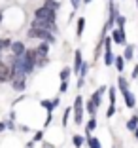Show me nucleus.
<instances>
[{"mask_svg": "<svg viewBox=\"0 0 138 148\" xmlns=\"http://www.w3.org/2000/svg\"><path fill=\"white\" fill-rule=\"evenodd\" d=\"M12 84H13V89L15 91H25V86H27V82H25V78H27V74L23 72V70H15V69H12Z\"/></svg>", "mask_w": 138, "mask_h": 148, "instance_id": "f257e3e1", "label": "nucleus"}, {"mask_svg": "<svg viewBox=\"0 0 138 148\" xmlns=\"http://www.w3.org/2000/svg\"><path fill=\"white\" fill-rule=\"evenodd\" d=\"M29 36H30V38L46 40V42H49V44L55 42V36H53V32H51V31H46V29H34V27H30Z\"/></svg>", "mask_w": 138, "mask_h": 148, "instance_id": "f03ea898", "label": "nucleus"}, {"mask_svg": "<svg viewBox=\"0 0 138 148\" xmlns=\"http://www.w3.org/2000/svg\"><path fill=\"white\" fill-rule=\"evenodd\" d=\"M36 19H48V21H55V10L49 8V6H42L34 12Z\"/></svg>", "mask_w": 138, "mask_h": 148, "instance_id": "7ed1b4c3", "label": "nucleus"}, {"mask_svg": "<svg viewBox=\"0 0 138 148\" xmlns=\"http://www.w3.org/2000/svg\"><path fill=\"white\" fill-rule=\"evenodd\" d=\"M74 120H76V123L83 122V97H76V103H74Z\"/></svg>", "mask_w": 138, "mask_h": 148, "instance_id": "20e7f679", "label": "nucleus"}, {"mask_svg": "<svg viewBox=\"0 0 138 148\" xmlns=\"http://www.w3.org/2000/svg\"><path fill=\"white\" fill-rule=\"evenodd\" d=\"M32 27L34 29H46V31H55V21H48V19H36L32 21Z\"/></svg>", "mask_w": 138, "mask_h": 148, "instance_id": "39448f33", "label": "nucleus"}, {"mask_svg": "<svg viewBox=\"0 0 138 148\" xmlns=\"http://www.w3.org/2000/svg\"><path fill=\"white\" fill-rule=\"evenodd\" d=\"M112 42H116V44H125V31H123V27H117L116 31L112 32Z\"/></svg>", "mask_w": 138, "mask_h": 148, "instance_id": "423d86ee", "label": "nucleus"}, {"mask_svg": "<svg viewBox=\"0 0 138 148\" xmlns=\"http://www.w3.org/2000/svg\"><path fill=\"white\" fill-rule=\"evenodd\" d=\"M10 76H12V70H10L8 66L4 65V63L0 61V82H4V80H10Z\"/></svg>", "mask_w": 138, "mask_h": 148, "instance_id": "0eeeda50", "label": "nucleus"}, {"mask_svg": "<svg viewBox=\"0 0 138 148\" xmlns=\"http://www.w3.org/2000/svg\"><path fill=\"white\" fill-rule=\"evenodd\" d=\"M82 65H83V61H82V51H80V49H76V55H74V72H80Z\"/></svg>", "mask_w": 138, "mask_h": 148, "instance_id": "6e6552de", "label": "nucleus"}, {"mask_svg": "<svg viewBox=\"0 0 138 148\" xmlns=\"http://www.w3.org/2000/svg\"><path fill=\"white\" fill-rule=\"evenodd\" d=\"M104 91H106V87H100V89H97V91L93 93V97H91V101H93L97 106L102 103V93H104Z\"/></svg>", "mask_w": 138, "mask_h": 148, "instance_id": "1a4fd4ad", "label": "nucleus"}, {"mask_svg": "<svg viewBox=\"0 0 138 148\" xmlns=\"http://www.w3.org/2000/svg\"><path fill=\"white\" fill-rule=\"evenodd\" d=\"M12 51H13V55H23L25 53V46H23L21 42H12Z\"/></svg>", "mask_w": 138, "mask_h": 148, "instance_id": "9d476101", "label": "nucleus"}, {"mask_svg": "<svg viewBox=\"0 0 138 148\" xmlns=\"http://www.w3.org/2000/svg\"><path fill=\"white\" fill-rule=\"evenodd\" d=\"M123 97H125V105L129 106V108H133L134 105H136V101H134V95L127 89V91H123Z\"/></svg>", "mask_w": 138, "mask_h": 148, "instance_id": "9b49d317", "label": "nucleus"}, {"mask_svg": "<svg viewBox=\"0 0 138 148\" xmlns=\"http://www.w3.org/2000/svg\"><path fill=\"white\" fill-rule=\"evenodd\" d=\"M114 65H116V69L119 70V72H123V69H125V57L117 55L116 59H114Z\"/></svg>", "mask_w": 138, "mask_h": 148, "instance_id": "f8f14e48", "label": "nucleus"}, {"mask_svg": "<svg viewBox=\"0 0 138 148\" xmlns=\"http://www.w3.org/2000/svg\"><path fill=\"white\" fill-rule=\"evenodd\" d=\"M114 59H116V55L112 53V49H106V53H104V63H106V65H114Z\"/></svg>", "mask_w": 138, "mask_h": 148, "instance_id": "ddd939ff", "label": "nucleus"}, {"mask_svg": "<svg viewBox=\"0 0 138 148\" xmlns=\"http://www.w3.org/2000/svg\"><path fill=\"white\" fill-rule=\"evenodd\" d=\"M136 125H138V116H133L129 122H127V129H129V131H134V129H136Z\"/></svg>", "mask_w": 138, "mask_h": 148, "instance_id": "4468645a", "label": "nucleus"}, {"mask_svg": "<svg viewBox=\"0 0 138 148\" xmlns=\"http://www.w3.org/2000/svg\"><path fill=\"white\" fill-rule=\"evenodd\" d=\"M87 143H89V148H100V140L97 137H89Z\"/></svg>", "mask_w": 138, "mask_h": 148, "instance_id": "2eb2a0df", "label": "nucleus"}, {"mask_svg": "<svg viewBox=\"0 0 138 148\" xmlns=\"http://www.w3.org/2000/svg\"><path fill=\"white\" fill-rule=\"evenodd\" d=\"M95 127H97V120H95V118H91L89 122H87V125H85V131H87V133H91Z\"/></svg>", "mask_w": 138, "mask_h": 148, "instance_id": "dca6fc26", "label": "nucleus"}, {"mask_svg": "<svg viewBox=\"0 0 138 148\" xmlns=\"http://www.w3.org/2000/svg\"><path fill=\"white\" fill-rule=\"evenodd\" d=\"M117 86H119L121 93H123V91H127V80L123 78V76H119V80H117Z\"/></svg>", "mask_w": 138, "mask_h": 148, "instance_id": "f3484780", "label": "nucleus"}, {"mask_svg": "<svg viewBox=\"0 0 138 148\" xmlns=\"http://www.w3.org/2000/svg\"><path fill=\"white\" fill-rule=\"evenodd\" d=\"M97 108H99V106H97L95 103H93V101H89V103H87V110H89V114H91V116H95Z\"/></svg>", "mask_w": 138, "mask_h": 148, "instance_id": "a211bd4d", "label": "nucleus"}, {"mask_svg": "<svg viewBox=\"0 0 138 148\" xmlns=\"http://www.w3.org/2000/svg\"><path fill=\"white\" fill-rule=\"evenodd\" d=\"M133 53H134V46H127L125 48V59H133Z\"/></svg>", "mask_w": 138, "mask_h": 148, "instance_id": "6ab92c4d", "label": "nucleus"}, {"mask_svg": "<svg viewBox=\"0 0 138 148\" xmlns=\"http://www.w3.org/2000/svg\"><path fill=\"white\" fill-rule=\"evenodd\" d=\"M72 143H74V146H76V148H80V146L83 144V137H80V135H74Z\"/></svg>", "mask_w": 138, "mask_h": 148, "instance_id": "aec40b11", "label": "nucleus"}, {"mask_svg": "<svg viewBox=\"0 0 138 148\" xmlns=\"http://www.w3.org/2000/svg\"><path fill=\"white\" fill-rule=\"evenodd\" d=\"M83 25H85V19L80 17V19H78V36H82V32H83Z\"/></svg>", "mask_w": 138, "mask_h": 148, "instance_id": "412c9836", "label": "nucleus"}, {"mask_svg": "<svg viewBox=\"0 0 138 148\" xmlns=\"http://www.w3.org/2000/svg\"><path fill=\"white\" fill-rule=\"evenodd\" d=\"M87 70H89V65H87V63H83L82 69H80V74H82V78H83V76H87Z\"/></svg>", "mask_w": 138, "mask_h": 148, "instance_id": "4be33fe9", "label": "nucleus"}, {"mask_svg": "<svg viewBox=\"0 0 138 148\" xmlns=\"http://www.w3.org/2000/svg\"><path fill=\"white\" fill-rule=\"evenodd\" d=\"M40 105H42L44 108H48L49 112H51V110H53V103H49V101H42V103H40Z\"/></svg>", "mask_w": 138, "mask_h": 148, "instance_id": "5701e85b", "label": "nucleus"}, {"mask_svg": "<svg viewBox=\"0 0 138 148\" xmlns=\"http://www.w3.org/2000/svg\"><path fill=\"white\" fill-rule=\"evenodd\" d=\"M116 23H117V27H123L125 25V17L123 15H116Z\"/></svg>", "mask_w": 138, "mask_h": 148, "instance_id": "b1692460", "label": "nucleus"}, {"mask_svg": "<svg viewBox=\"0 0 138 148\" xmlns=\"http://www.w3.org/2000/svg\"><path fill=\"white\" fill-rule=\"evenodd\" d=\"M46 6H49V8H53V10L59 8V4H57L55 0H46Z\"/></svg>", "mask_w": 138, "mask_h": 148, "instance_id": "393cba45", "label": "nucleus"}, {"mask_svg": "<svg viewBox=\"0 0 138 148\" xmlns=\"http://www.w3.org/2000/svg\"><path fill=\"white\" fill-rule=\"evenodd\" d=\"M110 105H116V89H110Z\"/></svg>", "mask_w": 138, "mask_h": 148, "instance_id": "a878e982", "label": "nucleus"}, {"mask_svg": "<svg viewBox=\"0 0 138 148\" xmlns=\"http://www.w3.org/2000/svg\"><path fill=\"white\" fill-rule=\"evenodd\" d=\"M116 114V105H110V108H108V112H106V116H114Z\"/></svg>", "mask_w": 138, "mask_h": 148, "instance_id": "bb28decb", "label": "nucleus"}, {"mask_svg": "<svg viewBox=\"0 0 138 148\" xmlns=\"http://www.w3.org/2000/svg\"><path fill=\"white\" fill-rule=\"evenodd\" d=\"M70 112H72V110H66V112H65V118H63V123H65V125H66V123H68V116H70Z\"/></svg>", "mask_w": 138, "mask_h": 148, "instance_id": "cd10ccee", "label": "nucleus"}, {"mask_svg": "<svg viewBox=\"0 0 138 148\" xmlns=\"http://www.w3.org/2000/svg\"><path fill=\"white\" fill-rule=\"evenodd\" d=\"M66 89H68V84H66V80H63V84H61V93H65Z\"/></svg>", "mask_w": 138, "mask_h": 148, "instance_id": "c85d7f7f", "label": "nucleus"}, {"mask_svg": "<svg viewBox=\"0 0 138 148\" xmlns=\"http://www.w3.org/2000/svg\"><path fill=\"white\" fill-rule=\"evenodd\" d=\"M68 74H70V70H68V69H65L63 72H61V78H63V80H66V78H68Z\"/></svg>", "mask_w": 138, "mask_h": 148, "instance_id": "c756f323", "label": "nucleus"}, {"mask_svg": "<svg viewBox=\"0 0 138 148\" xmlns=\"http://www.w3.org/2000/svg\"><path fill=\"white\" fill-rule=\"evenodd\" d=\"M104 46H106V49H110V46H112V38H106V40H104Z\"/></svg>", "mask_w": 138, "mask_h": 148, "instance_id": "7c9ffc66", "label": "nucleus"}, {"mask_svg": "<svg viewBox=\"0 0 138 148\" xmlns=\"http://www.w3.org/2000/svg\"><path fill=\"white\" fill-rule=\"evenodd\" d=\"M70 2H72L74 10H78V6H80V2H82V0H70Z\"/></svg>", "mask_w": 138, "mask_h": 148, "instance_id": "2f4dec72", "label": "nucleus"}, {"mask_svg": "<svg viewBox=\"0 0 138 148\" xmlns=\"http://www.w3.org/2000/svg\"><path fill=\"white\" fill-rule=\"evenodd\" d=\"M136 76H138V65L133 69V78H136Z\"/></svg>", "mask_w": 138, "mask_h": 148, "instance_id": "473e14b6", "label": "nucleus"}, {"mask_svg": "<svg viewBox=\"0 0 138 148\" xmlns=\"http://www.w3.org/2000/svg\"><path fill=\"white\" fill-rule=\"evenodd\" d=\"M34 139H36V140H42V131H38V133H36Z\"/></svg>", "mask_w": 138, "mask_h": 148, "instance_id": "72a5a7b5", "label": "nucleus"}, {"mask_svg": "<svg viewBox=\"0 0 138 148\" xmlns=\"http://www.w3.org/2000/svg\"><path fill=\"white\" fill-rule=\"evenodd\" d=\"M4 127H6V123H2V122H0V131H4Z\"/></svg>", "mask_w": 138, "mask_h": 148, "instance_id": "f704fd0d", "label": "nucleus"}, {"mask_svg": "<svg viewBox=\"0 0 138 148\" xmlns=\"http://www.w3.org/2000/svg\"><path fill=\"white\" fill-rule=\"evenodd\" d=\"M134 135H136V139H138V125H136V129H134Z\"/></svg>", "mask_w": 138, "mask_h": 148, "instance_id": "c9c22d12", "label": "nucleus"}, {"mask_svg": "<svg viewBox=\"0 0 138 148\" xmlns=\"http://www.w3.org/2000/svg\"><path fill=\"white\" fill-rule=\"evenodd\" d=\"M0 21H2V12H0Z\"/></svg>", "mask_w": 138, "mask_h": 148, "instance_id": "e433bc0d", "label": "nucleus"}, {"mask_svg": "<svg viewBox=\"0 0 138 148\" xmlns=\"http://www.w3.org/2000/svg\"><path fill=\"white\" fill-rule=\"evenodd\" d=\"M83 2H85V4H87V2H91V0H83Z\"/></svg>", "mask_w": 138, "mask_h": 148, "instance_id": "4c0bfd02", "label": "nucleus"}, {"mask_svg": "<svg viewBox=\"0 0 138 148\" xmlns=\"http://www.w3.org/2000/svg\"><path fill=\"white\" fill-rule=\"evenodd\" d=\"M136 4H138V0H136Z\"/></svg>", "mask_w": 138, "mask_h": 148, "instance_id": "58836bf2", "label": "nucleus"}]
</instances>
